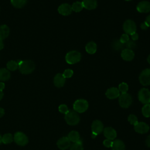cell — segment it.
Masks as SVG:
<instances>
[{
  "mask_svg": "<svg viewBox=\"0 0 150 150\" xmlns=\"http://www.w3.org/2000/svg\"><path fill=\"white\" fill-rule=\"evenodd\" d=\"M19 71L25 74L31 73L35 68V63L32 60H21L18 63Z\"/></svg>",
  "mask_w": 150,
  "mask_h": 150,
  "instance_id": "6da1fadb",
  "label": "cell"
},
{
  "mask_svg": "<svg viewBox=\"0 0 150 150\" xmlns=\"http://www.w3.org/2000/svg\"><path fill=\"white\" fill-rule=\"evenodd\" d=\"M64 118L66 122L71 125H75L80 121V117L74 110H69L68 112L65 114Z\"/></svg>",
  "mask_w": 150,
  "mask_h": 150,
  "instance_id": "7a4b0ae2",
  "label": "cell"
},
{
  "mask_svg": "<svg viewBox=\"0 0 150 150\" xmlns=\"http://www.w3.org/2000/svg\"><path fill=\"white\" fill-rule=\"evenodd\" d=\"M81 59V54L76 50H72L66 55V61L67 63L72 64L79 62Z\"/></svg>",
  "mask_w": 150,
  "mask_h": 150,
  "instance_id": "3957f363",
  "label": "cell"
},
{
  "mask_svg": "<svg viewBox=\"0 0 150 150\" xmlns=\"http://www.w3.org/2000/svg\"><path fill=\"white\" fill-rule=\"evenodd\" d=\"M88 107V102L84 99L77 100L73 104V109L77 112H84Z\"/></svg>",
  "mask_w": 150,
  "mask_h": 150,
  "instance_id": "277c9868",
  "label": "cell"
},
{
  "mask_svg": "<svg viewBox=\"0 0 150 150\" xmlns=\"http://www.w3.org/2000/svg\"><path fill=\"white\" fill-rule=\"evenodd\" d=\"M131 96L128 93L121 94L119 96V104L122 108H128L132 104Z\"/></svg>",
  "mask_w": 150,
  "mask_h": 150,
  "instance_id": "5b68a950",
  "label": "cell"
},
{
  "mask_svg": "<svg viewBox=\"0 0 150 150\" xmlns=\"http://www.w3.org/2000/svg\"><path fill=\"white\" fill-rule=\"evenodd\" d=\"M13 140L16 144L20 146H25L28 143V138L22 132H16L14 134Z\"/></svg>",
  "mask_w": 150,
  "mask_h": 150,
  "instance_id": "8992f818",
  "label": "cell"
},
{
  "mask_svg": "<svg viewBox=\"0 0 150 150\" xmlns=\"http://www.w3.org/2000/svg\"><path fill=\"white\" fill-rule=\"evenodd\" d=\"M138 99L143 104H149L150 101V91L148 88H141L138 92Z\"/></svg>",
  "mask_w": 150,
  "mask_h": 150,
  "instance_id": "52a82bcc",
  "label": "cell"
},
{
  "mask_svg": "<svg viewBox=\"0 0 150 150\" xmlns=\"http://www.w3.org/2000/svg\"><path fill=\"white\" fill-rule=\"evenodd\" d=\"M123 29L126 34L131 35V34L136 32V25L132 20H127L123 25Z\"/></svg>",
  "mask_w": 150,
  "mask_h": 150,
  "instance_id": "ba28073f",
  "label": "cell"
},
{
  "mask_svg": "<svg viewBox=\"0 0 150 150\" xmlns=\"http://www.w3.org/2000/svg\"><path fill=\"white\" fill-rule=\"evenodd\" d=\"M139 80L143 86H148L150 84V69L144 70L140 74Z\"/></svg>",
  "mask_w": 150,
  "mask_h": 150,
  "instance_id": "9c48e42d",
  "label": "cell"
},
{
  "mask_svg": "<svg viewBox=\"0 0 150 150\" xmlns=\"http://www.w3.org/2000/svg\"><path fill=\"white\" fill-rule=\"evenodd\" d=\"M149 129V125L144 122H138L134 125V130L139 134L146 133Z\"/></svg>",
  "mask_w": 150,
  "mask_h": 150,
  "instance_id": "30bf717a",
  "label": "cell"
},
{
  "mask_svg": "<svg viewBox=\"0 0 150 150\" xmlns=\"http://www.w3.org/2000/svg\"><path fill=\"white\" fill-rule=\"evenodd\" d=\"M57 145L61 150H65L70 146V141L68 137H62L57 141Z\"/></svg>",
  "mask_w": 150,
  "mask_h": 150,
  "instance_id": "8fae6325",
  "label": "cell"
},
{
  "mask_svg": "<svg viewBox=\"0 0 150 150\" xmlns=\"http://www.w3.org/2000/svg\"><path fill=\"white\" fill-rule=\"evenodd\" d=\"M92 133L96 134L97 135L100 134L103 130V124L100 120H95L93 122L91 125Z\"/></svg>",
  "mask_w": 150,
  "mask_h": 150,
  "instance_id": "7c38bea8",
  "label": "cell"
},
{
  "mask_svg": "<svg viewBox=\"0 0 150 150\" xmlns=\"http://www.w3.org/2000/svg\"><path fill=\"white\" fill-rule=\"evenodd\" d=\"M137 9L141 13H147L150 11V2L144 1L140 2L137 6Z\"/></svg>",
  "mask_w": 150,
  "mask_h": 150,
  "instance_id": "4fadbf2b",
  "label": "cell"
},
{
  "mask_svg": "<svg viewBox=\"0 0 150 150\" xmlns=\"http://www.w3.org/2000/svg\"><path fill=\"white\" fill-rule=\"evenodd\" d=\"M58 12L62 15L67 16L70 15L72 12L71 6L68 4H63L58 8Z\"/></svg>",
  "mask_w": 150,
  "mask_h": 150,
  "instance_id": "5bb4252c",
  "label": "cell"
},
{
  "mask_svg": "<svg viewBox=\"0 0 150 150\" xmlns=\"http://www.w3.org/2000/svg\"><path fill=\"white\" fill-rule=\"evenodd\" d=\"M104 135L108 139L113 140L117 137V132L112 127H106L104 129Z\"/></svg>",
  "mask_w": 150,
  "mask_h": 150,
  "instance_id": "9a60e30c",
  "label": "cell"
},
{
  "mask_svg": "<svg viewBox=\"0 0 150 150\" xmlns=\"http://www.w3.org/2000/svg\"><path fill=\"white\" fill-rule=\"evenodd\" d=\"M121 57L122 58L126 61H131L134 57V53L131 49H123L121 52Z\"/></svg>",
  "mask_w": 150,
  "mask_h": 150,
  "instance_id": "2e32d148",
  "label": "cell"
},
{
  "mask_svg": "<svg viewBox=\"0 0 150 150\" xmlns=\"http://www.w3.org/2000/svg\"><path fill=\"white\" fill-rule=\"evenodd\" d=\"M105 95L110 99H114L120 96V91L117 88L111 87L107 90Z\"/></svg>",
  "mask_w": 150,
  "mask_h": 150,
  "instance_id": "e0dca14e",
  "label": "cell"
},
{
  "mask_svg": "<svg viewBox=\"0 0 150 150\" xmlns=\"http://www.w3.org/2000/svg\"><path fill=\"white\" fill-rule=\"evenodd\" d=\"M54 84L55 86L57 87H62L64 86L65 81H66V78L63 76V74L58 73L57 74L55 77H54Z\"/></svg>",
  "mask_w": 150,
  "mask_h": 150,
  "instance_id": "ac0fdd59",
  "label": "cell"
},
{
  "mask_svg": "<svg viewBox=\"0 0 150 150\" xmlns=\"http://www.w3.org/2000/svg\"><path fill=\"white\" fill-rule=\"evenodd\" d=\"M82 4L83 7L88 10L94 9L97 6V0H83Z\"/></svg>",
  "mask_w": 150,
  "mask_h": 150,
  "instance_id": "d6986e66",
  "label": "cell"
},
{
  "mask_svg": "<svg viewBox=\"0 0 150 150\" xmlns=\"http://www.w3.org/2000/svg\"><path fill=\"white\" fill-rule=\"evenodd\" d=\"M9 34V28L6 25L0 26V40L6 38Z\"/></svg>",
  "mask_w": 150,
  "mask_h": 150,
  "instance_id": "ffe728a7",
  "label": "cell"
},
{
  "mask_svg": "<svg viewBox=\"0 0 150 150\" xmlns=\"http://www.w3.org/2000/svg\"><path fill=\"white\" fill-rule=\"evenodd\" d=\"M112 150H125L124 143L119 139H116L112 141Z\"/></svg>",
  "mask_w": 150,
  "mask_h": 150,
  "instance_id": "44dd1931",
  "label": "cell"
},
{
  "mask_svg": "<svg viewBox=\"0 0 150 150\" xmlns=\"http://www.w3.org/2000/svg\"><path fill=\"white\" fill-rule=\"evenodd\" d=\"M86 50L89 54H94L97 50V45L94 42H88L86 46Z\"/></svg>",
  "mask_w": 150,
  "mask_h": 150,
  "instance_id": "7402d4cb",
  "label": "cell"
},
{
  "mask_svg": "<svg viewBox=\"0 0 150 150\" xmlns=\"http://www.w3.org/2000/svg\"><path fill=\"white\" fill-rule=\"evenodd\" d=\"M67 137L69 139V140L70 141V142H73L74 143L78 142L80 139V135H79V132L76 131H72L70 132L69 134H68Z\"/></svg>",
  "mask_w": 150,
  "mask_h": 150,
  "instance_id": "603a6c76",
  "label": "cell"
},
{
  "mask_svg": "<svg viewBox=\"0 0 150 150\" xmlns=\"http://www.w3.org/2000/svg\"><path fill=\"white\" fill-rule=\"evenodd\" d=\"M10 78L9 71L4 68L0 69V80L6 81Z\"/></svg>",
  "mask_w": 150,
  "mask_h": 150,
  "instance_id": "cb8c5ba5",
  "label": "cell"
},
{
  "mask_svg": "<svg viewBox=\"0 0 150 150\" xmlns=\"http://www.w3.org/2000/svg\"><path fill=\"white\" fill-rule=\"evenodd\" d=\"M13 140V137L11 134L8 133L4 134L2 137V142L5 144H8L11 143Z\"/></svg>",
  "mask_w": 150,
  "mask_h": 150,
  "instance_id": "d4e9b609",
  "label": "cell"
},
{
  "mask_svg": "<svg viewBox=\"0 0 150 150\" xmlns=\"http://www.w3.org/2000/svg\"><path fill=\"white\" fill-rule=\"evenodd\" d=\"M11 4L13 6L17 8L23 7L27 2V0H11Z\"/></svg>",
  "mask_w": 150,
  "mask_h": 150,
  "instance_id": "484cf974",
  "label": "cell"
},
{
  "mask_svg": "<svg viewBox=\"0 0 150 150\" xmlns=\"http://www.w3.org/2000/svg\"><path fill=\"white\" fill-rule=\"evenodd\" d=\"M83 8H84V7H83V5L82 2H79V1L75 2L73 4V5H72V6H71L72 10L76 12H80V11L83 9Z\"/></svg>",
  "mask_w": 150,
  "mask_h": 150,
  "instance_id": "4316f807",
  "label": "cell"
},
{
  "mask_svg": "<svg viewBox=\"0 0 150 150\" xmlns=\"http://www.w3.org/2000/svg\"><path fill=\"white\" fill-rule=\"evenodd\" d=\"M6 67L8 70L11 71H14L18 68V64L16 61L11 60L7 63Z\"/></svg>",
  "mask_w": 150,
  "mask_h": 150,
  "instance_id": "83f0119b",
  "label": "cell"
},
{
  "mask_svg": "<svg viewBox=\"0 0 150 150\" xmlns=\"http://www.w3.org/2000/svg\"><path fill=\"white\" fill-rule=\"evenodd\" d=\"M70 150H83L82 141L80 139L78 142H74L70 146Z\"/></svg>",
  "mask_w": 150,
  "mask_h": 150,
  "instance_id": "f1b7e54d",
  "label": "cell"
},
{
  "mask_svg": "<svg viewBox=\"0 0 150 150\" xmlns=\"http://www.w3.org/2000/svg\"><path fill=\"white\" fill-rule=\"evenodd\" d=\"M142 113L145 117H150V104H146L142 108Z\"/></svg>",
  "mask_w": 150,
  "mask_h": 150,
  "instance_id": "f546056e",
  "label": "cell"
},
{
  "mask_svg": "<svg viewBox=\"0 0 150 150\" xmlns=\"http://www.w3.org/2000/svg\"><path fill=\"white\" fill-rule=\"evenodd\" d=\"M118 89L119 90L120 92L121 93V94L127 93V92L128 90V86L125 83H121V84H119Z\"/></svg>",
  "mask_w": 150,
  "mask_h": 150,
  "instance_id": "4dcf8cb0",
  "label": "cell"
},
{
  "mask_svg": "<svg viewBox=\"0 0 150 150\" xmlns=\"http://www.w3.org/2000/svg\"><path fill=\"white\" fill-rule=\"evenodd\" d=\"M128 120L130 122V124H131L134 125H135V124H137L138 122L137 117L134 114H130L128 117Z\"/></svg>",
  "mask_w": 150,
  "mask_h": 150,
  "instance_id": "1f68e13d",
  "label": "cell"
},
{
  "mask_svg": "<svg viewBox=\"0 0 150 150\" xmlns=\"http://www.w3.org/2000/svg\"><path fill=\"white\" fill-rule=\"evenodd\" d=\"M113 47L115 50H120L123 47V44L120 40H116L113 43Z\"/></svg>",
  "mask_w": 150,
  "mask_h": 150,
  "instance_id": "d6a6232c",
  "label": "cell"
},
{
  "mask_svg": "<svg viewBox=\"0 0 150 150\" xmlns=\"http://www.w3.org/2000/svg\"><path fill=\"white\" fill-rule=\"evenodd\" d=\"M129 40V38L128 35L126 34V33H124V34H122L121 35V36L120 38V41L122 44H124V43H127Z\"/></svg>",
  "mask_w": 150,
  "mask_h": 150,
  "instance_id": "836d02e7",
  "label": "cell"
},
{
  "mask_svg": "<svg viewBox=\"0 0 150 150\" xmlns=\"http://www.w3.org/2000/svg\"><path fill=\"white\" fill-rule=\"evenodd\" d=\"M73 74V71L71 69H66L64 70L63 75L65 78H70Z\"/></svg>",
  "mask_w": 150,
  "mask_h": 150,
  "instance_id": "e575fe53",
  "label": "cell"
},
{
  "mask_svg": "<svg viewBox=\"0 0 150 150\" xmlns=\"http://www.w3.org/2000/svg\"><path fill=\"white\" fill-rule=\"evenodd\" d=\"M59 111L61 112V113H63V114H66L69 110H68V108L67 107L66 105L65 104H61L60 105H59Z\"/></svg>",
  "mask_w": 150,
  "mask_h": 150,
  "instance_id": "d590c367",
  "label": "cell"
},
{
  "mask_svg": "<svg viewBox=\"0 0 150 150\" xmlns=\"http://www.w3.org/2000/svg\"><path fill=\"white\" fill-rule=\"evenodd\" d=\"M135 43L133 40H129L127 43H125V46L128 47L127 49H131L132 48H134L135 47Z\"/></svg>",
  "mask_w": 150,
  "mask_h": 150,
  "instance_id": "8d00e7d4",
  "label": "cell"
},
{
  "mask_svg": "<svg viewBox=\"0 0 150 150\" xmlns=\"http://www.w3.org/2000/svg\"><path fill=\"white\" fill-rule=\"evenodd\" d=\"M103 144L105 146L107 147V148H110V147H111L112 146V141L110 139H105L103 142Z\"/></svg>",
  "mask_w": 150,
  "mask_h": 150,
  "instance_id": "74e56055",
  "label": "cell"
},
{
  "mask_svg": "<svg viewBox=\"0 0 150 150\" xmlns=\"http://www.w3.org/2000/svg\"><path fill=\"white\" fill-rule=\"evenodd\" d=\"M131 36L132 40L133 41H135V40H138V33L137 32H135V33L131 34Z\"/></svg>",
  "mask_w": 150,
  "mask_h": 150,
  "instance_id": "f35d334b",
  "label": "cell"
},
{
  "mask_svg": "<svg viewBox=\"0 0 150 150\" xmlns=\"http://www.w3.org/2000/svg\"><path fill=\"white\" fill-rule=\"evenodd\" d=\"M148 27H149L148 25L145 22H144L141 24V28L143 30H146L148 28Z\"/></svg>",
  "mask_w": 150,
  "mask_h": 150,
  "instance_id": "ab89813d",
  "label": "cell"
},
{
  "mask_svg": "<svg viewBox=\"0 0 150 150\" xmlns=\"http://www.w3.org/2000/svg\"><path fill=\"white\" fill-rule=\"evenodd\" d=\"M145 143H146V146L150 148V135H149L147 137V138H146V139L145 141Z\"/></svg>",
  "mask_w": 150,
  "mask_h": 150,
  "instance_id": "60d3db41",
  "label": "cell"
},
{
  "mask_svg": "<svg viewBox=\"0 0 150 150\" xmlns=\"http://www.w3.org/2000/svg\"><path fill=\"white\" fill-rule=\"evenodd\" d=\"M146 23L148 25L149 27H150V15L149 16H148L145 19V21Z\"/></svg>",
  "mask_w": 150,
  "mask_h": 150,
  "instance_id": "b9f144b4",
  "label": "cell"
},
{
  "mask_svg": "<svg viewBox=\"0 0 150 150\" xmlns=\"http://www.w3.org/2000/svg\"><path fill=\"white\" fill-rule=\"evenodd\" d=\"M4 114H5L4 110L2 108L0 107V118L2 117L4 115Z\"/></svg>",
  "mask_w": 150,
  "mask_h": 150,
  "instance_id": "7bdbcfd3",
  "label": "cell"
},
{
  "mask_svg": "<svg viewBox=\"0 0 150 150\" xmlns=\"http://www.w3.org/2000/svg\"><path fill=\"white\" fill-rule=\"evenodd\" d=\"M5 88V84L2 82L0 83V91H2Z\"/></svg>",
  "mask_w": 150,
  "mask_h": 150,
  "instance_id": "ee69618b",
  "label": "cell"
},
{
  "mask_svg": "<svg viewBox=\"0 0 150 150\" xmlns=\"http://www.w3.org/2000/svg\"><path fill=\"white\" fill-rule=\"evenodd\" d=\"M4 47V45L3 43V41L2 40H0V50H2Z\"/></svg>",
  "mask_w": 150,
  "mask_h": 150,
  "instance_id": "f6af8a7d",
  "label": "cell"
},
{
  "mask_svg": "<svg viewBox=\"0 0 150 150\" xmlns=\"http://www.w3.org/2000/svg\"><path fill=\"white\" fill-rule=\"evenodd\" d=\"M3 96H4V93H3L2 91H0V100L2 98Z\"/></svg>",
  "mask_w": 150,
  "mask_h": 150,
  "instance_id": "bcb514c9",
  "label": "cell"
},
{
  "mask_svg": "<svg viewBox=\"0 0 150 150\" xmlns=\"http://www.w3.org/2000/svg\"><path fill=\"white\" fill-rule=\"evenodd\" d=\"M97 137V135L96 134H94V133H91V137L93 138H96Z\"/></svg>",
  "mask_w": 150,
  "mask_h": 150,
  "instance_id": "7dc6e473",
  "label": "cell"
},
{
  "mask_svg": "<svg viewBox=\"0 0 150 150\" xmlns=\"http://www.w3.org/2000/svg\"><path fill=\"white\" fill-rule=\"evenodd\" d=\"M147 61H148V62L150 64V54L149 55V56L148 57V59H147Z\"/></svg>",
  "mask_w": 150,
  "mask_h": 150,
  "instance_id": "c3c4849f",
  "label": "cell"
},
{
  "mask_svg": "<svg viewBox=\"0 0 150 150\" xmlns=\"http://www.w3.org/2000/svg\"><path fill=\"white\" fill-rule=\"evenodd\" d=\"M2 143V136L0 134V144Z\"/></svg>",
  "mask_w": 150,
  "mask_h": 150,
  "instance_id": "681fc988",
  "label": "cell"
},
{
  "mask_svg": "<svg viewBox=\"0 0 150 150\" xmlns=\"http://www.w3.org/2000/svg\"><path fill=\"white\" fill-rule=\"evenodd\" d=\"M125 1H131V0H125Z\"/></svg>",
  "mask_w": 150,
  "mask_h": 150,
  "instance_id": "f907efd6",
  "label": "cell"
},
{
  "mask_svg": "<svg viewBox=\"0 0 150 150\" xmlns=\"http://www.w3.org/2000/svg\"><path fill=\"white\" fill-rule=\"evenodd\" d=\"M149 104H150V101H149Z\"/></svg>",
  "mask_w": 150,
  "mask_h": 150,
  "instance_id": "816d5d0a",
  "label": "cell"
}]
</instances>
